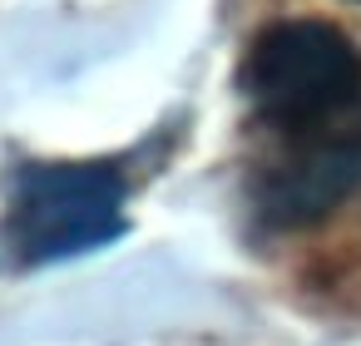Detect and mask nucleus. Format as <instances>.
Segmentation results:
<instances>
[{
    "label": "nucleus",
    "mask_w": 361,
    "mask_h": 346,
    "mask_svg": "<svg viewBox=\"0 0 361 346\" xmlns=\"http://www.w3.org/2000/svg\"><path fill=\"white\" fill-rule=\"evenodd\" d=\"M124 233V178L104 163H25L11 183L6 237L20 262L94 252Z\"/></svg>",
    "instance_id": "obj_1"
},
{
    "label": "nucleus",
    "mask_w": 361,
    "mask_h": 346,
    "mask_svg": "<svg viewBox=\"0 0 361 346\" xmlns=\"http://www.w3.org/2000/svg\"><path fill=\"white\" fill-rule=\"evenodd\" d=\"M243 89L257 114L277 124H312L346 109L361 89V60L351 40L317 20H287L257 35Z\"/></svg>",
    "instance_id": "obj_2"
},
{
    "label": "nucleus",
    "mask_w": 361,
    "mask_h": 346,
    "mask_svg": "<svg viewBox=\"0 0 361 346\" xmlns=\"http://www.w3.org/2000/svg\"><path fill=\"white\" fill-rule=\"evenodd\" d=\"M356 178H361V149L356 144H322V149L302 154L297 163H287L282 173H272L262 203L277 223H302V218L326 213Z\"/></svg>",
    "instance_id": "obj_3"
}]
</instances>
